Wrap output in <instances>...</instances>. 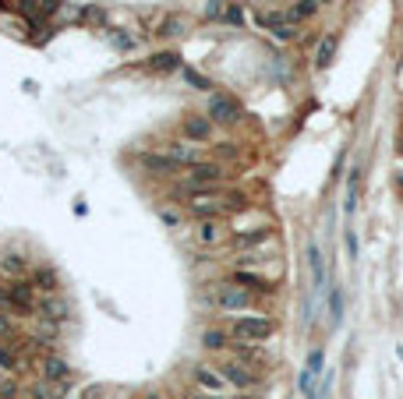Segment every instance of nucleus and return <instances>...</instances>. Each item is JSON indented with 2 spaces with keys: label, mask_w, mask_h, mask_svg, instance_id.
I'll return each mask as SVG.
<instances>
[{
  "label": "nucleus",
  "mask_w": 403,
  "mask_h": 399,
  "mask_svg": "<svg viewBox=\"0 0 403 399\" xmlns=\"http://www.w3.org/2000/svg\"><path fill=\"white\" fill-rule=\"evenodd\" d=\"M223 166L220 163H194V166H187L184 170V177H180V184L170 191L173 198H184V195H191V191H216L220 184H223Z\"/></svg>",
  "instance_id": "1"
},
{
  "label": "nucleus",
  "mask_w": 403,
  "mask_h": 399,
  "mask_svg": "<svg viewBox=\"0 0 403 399\" xmlns=\"http://www.w3.org/2000/svg\"><path fill=\"white\" fill-rule=\"evenodd\" d=\"M273 332H276V321L266 314H237L230 325L234 343H266Z\"/></svg>",
  "instance_id": "2"
},
{
  "label": "nucleus",
  "mask_w": 403,
  "mask_h": 399,
  "mask_svg": "<svg viewBox=\"0 0 403 399\" xmlns=\"http://www.w3.org/2000/svg\"><path fill=\"white\" fill-rule=\"evenodd\" d=\"M191 219H216L223 216V195L220 191H191L177 202Z\"/></svg>",
  "instance_id": "3"
},
{
  "label": "nucleus",
  "mask_w": 403,
  "mask_h": 399,
  "mask_svg": "<svg viewBox=\"0 0 403 399\" xmlns=\"http://www.w3.org/2000/svg\"><path fill=\"white\" fill-rule=\"evenodd\" d=\"M244 117V106L230 92H213L209 96V121L213 124H237Z\"/></svg>",
  "instance_id": "4"
},
{
  "label": "nucleus",
  "mask_w": 403,
  "mask_h": 399,
  "mask_svg": "<svg viewBox=\"0 0 403 399\" xmlns=\"http://www.w3.org/2000/svg\"><path fill=\"white\" fill-rule=\"evenodd\" d=\"M213 300H216L220 311H248V307H252V293H248L244 286H234L230 279H227V283H216Z\"/></svg>",
  "instance_id": "5"
},
{
  "label": "nucleus",
  "mask_w": 403,
  "mask_h": 399,
  "mask_svg": "<svg viewBox=\"0 0 403 399\" xmlns=\"http://www.w3.org/2000/svg\"><path fill=\"white\" fill-rule=\"evenodd\" d=\"M259 25H262L273 39H280V43L297 39V25L287 18V11H262V15H259Z\"/></svg>",
  "instance_id": "6"
},
{
  "label": "nucleus",
  "mask_w": 403,
  "mask_h": 399,
  "mask_svg": "<svg viewBox=\"0 0 403 399\" xmlns=\"http://www.w3.org/2000/svg\"><path fill=\"white\" fill-rule=\"evenodd\" d=\"M39 371H43V381H50V385H57V388H64V385L75 381L71 364H68L64 357H57V353H46V357L39 360Z\"/></svg>",
  "instance_id": "7"
},
{
  "label": "nucleus",
  "mask_w": 403,
  "mask_h": 399,
  "mask_svg": "<svg viewBox=\"0 0 403 399\" xmlns=\"http://www.w3.org/2000/svg\"><path fill=\"white\" fill-rule=\"evenodd\" d=\"M191 237H194L198 247H216V244H223V240H227V223H223V216H216V219H198V226L191 230Z\"/></svg>",
  "instance_id": "8"
},
{
  "label": "nucleus",
  "mask_w": 403,
  "mask_h": 399,
  "mask_svg": "<svg viewBox=\"0 0 403 399\" xmlns=\"http://www.w3.org/2000/svg\"><path fill=\"white\" fill-rule=\"evenodd\" d=\"M191 378H194L198 392H209V395H220V392L230 385V381L223 378V371H220V367H213V364H194Z\"/></svg>",
  "instance_id": "9"
},
{
  "label": "nucleus",
  "mask_w": 403,
  "mask_h": 399,
  "mask_svg": "<svg viewBox=\"0 0 403 399\" xmlns=\"http://www.w3.org/2000/svg\"><path fill=\"white\" fill-rule=\"evenodd\" d=\"M0 272L8 279H29L32 276V262L25 251H15V247H4L0 251Z\"/></svg>",
  "instance_id": "10"
},
{
  "label": "nucleus",
  "mask_w": 403,
  "mask_h": 399,
  "mask_svg": "<svg viewBox=\"0 0 403 399\" xmlns=\"http://www.w3.org/2000/svg\"><path fill=\"white\" fill-rule=\"evenodd\" d=\"M322 364H326L322 350H311V353H308V360H304V367H301V374H297V388H301V395H304V399H311V395H315V381H318V374L326 371Z\"/></svg>",
  "instance_id": "11"
},
{
  "label": "nucleus",
  "mask_w": 403,
  "mask_h": 399,
  "mask_svg": "<svg viewBox=\"0 0 403 399\" xmlns=\"http://www.w3.org/2000/svg\"><path fill=\"white\" fill-rule=\"evenodd\" d=\"M36 314H39V318H50V321H57V325H64V321L71 318V304H68V297H61V293H43L39 304H36Z\"/></svg>",
  "instance_id": "12"
},
{
  "label": "nucleus",
  "mask_w": 403,
  "mask_h": 399,
  "mask_svg": "<svg viewBox=\"0 0 403 399\" xmlns=\"http://www.w3.org/2000/svg\"><path fill=\"white\" fill-rule=\"evenodd\" d=\"M220 371H223V378H227L234 388H255V385H259V371H255L252 364H244V360H227Z\"/></svg>",
  "instance_id": "13"
},
{
  "label": "nucleus",
  "mask_w": 403,
  "mask_h": 399,
  "mask_svg": "<svg viewBox=\"0 0 403 399\" xmlns=\"http://www.w3.org/2000/svg\"><path fill=\"white\" fill-rule=\"evenodd\" d=\"M180 170H187V166H194V163H202L198 159V145L194 142H187V138H180V142H166V149H163Z\"/></svg>",
  "instance_id": "14"
},
{
  "label": "nucleus",
  "mask_w": 403,
  "mask_h": 399,
  "mask_svg": "<svg viewBox=\"0 0 403 399\" xmlns=\"http://www.w3.org/2000/svg\"><path fill=\"white\" fill-rule=\"evenodd\" d=\"M230 283H234V286H244L248 293H276V286H273L266 276L252 272V269H237V272L230 276Z\"/></svg>",
  "instance_id": "15"
},
{
  "label": "nucleus",
  "mask_w": 403,
  "mask_h": 399,
  "mask_svg": "<svg viewBox=\"0 0 403 399\" xmlns=\"http://www.w3.org/2000/svg\"><path fill=\"white\" fill-rule=\"evenodd\" d=\"M29 283L36 286V293H61V276H57L54 265H36Z\"/></svg>",
  "instance_id": "16"
},
{
  "label": "nucleus",
  "mask_w": 403,
  "mask_h": 399,
  "mask_svg": "<svg viewBox=\"0 0 403 399\" xmlns=\"http://www.w3.org/2000/svg\"><path fill=\"white\" fill-rule=\"evenodd\" d=\"M142 166H145V173H152V177H170V173H180V166H177L166 152H145V156H142Z\"/></svg>",
  "instance_id": "17"
},
{
  "label": "nucleus",
  "mask_w": 403,
  "mask_h": 399,
  "mask_svg": "<svg viewBox=\"0 0 403 399\" xmlns=\"http://www.w3.org/2000/svg\"><path fill=\"white\" fill-rule=\"evenodd\" d=\"M180 131H184L187 142H209L213 138V121L209 117H184Z\"/></svg>",
  "instance_id": "18"
},
{
  "label": "nucleus",
  "mask_w": 403,
  "mask_h": 399,
  "mask_svg": "<svg viewBox=\"0 0 403 399\" xmlns=\"http://www.w3.org/2000/svg\"><path fill=\"white\" fill-rule=\"evenodd\" d=\"M149 71L156 75H170V71H180V54L177 50H159L149 57Z\"/></svg>",
  "instance_id": "19"
},
{
  "label": "nucleus",
  "mask_w": 403,
  "mask_h": 399,
  "mask_svg": "<svg viewBox=\"0 0 403 399\" xmlns=\"http://www.w3.org/2000/svg\"><path fill=\"white\" fill-rule=\"evenodd\" d=\"M273 237V230L269 226H255V230H241V233H234V247H241V251H248V247H259V244H266Z\"/></svg>",
  "instance_id": "20"
},
{
  "label": "nucleus",
  "mask_w": 403,
  "mask_h": 399,
  "mask_svg": "<svg viewBox=\"0 0 403 399\" xmlns=\"http://www.w3.org/2000/svg\"><path fill=\"white\" fill-rule=\"evenodd\" d=\"M336 47H340V36H336V32L322 36V43H318V50H315V68H318V71H326V68L333 64V57H336Z\"/></svg>",
  "instance_id": "21"
},
{
  "label": "nucleus",
  "mask_w": 403,
  "mask_h": 399,
  "mask_svg": "<svg viewBox=\"0 0 403 399\" xmlns=\"http://www.w3.org/2000/svg\"><path fill=\"white\" fill-rule=\"evenodd\" d=\"M318 8H322L318 0H297V4L287 11V18H290L294 25H304V22H311V18L318 15Z\"/></svg>",
  "instance_id": "22"
},
{
  "label": "nucleus",
  "mask_w": 403,
  "mask_h": 399,
  "mask_svg": "<svg viewBox=\"0 0 403 399\" xmlns=\"http://www.w3.org/2000/svg\"><path fill=\"white\" fill-rule=\"evenodd\" d=\"M230 329H206V332H202V346H206V350H227L230 346Z\"/></svg>",
  "instance_id": "23"
},
{
  "label": "nucleus",
  "mask_w": 403,
  "mask_h": 399,
  "mask_svg": "<svg viewBox=\"0 0 403 399\" xmlns=\"http://www.w3.org/2000/svg\"><path fill=\"white\" fill-rule=\"evenodd\" d=\"M187 29V22L180 18V15H163L159 22H156V36H180Z\"/></svg>",
  "instance_id": "24"
},
{
  "label": "nucleus",
  "mask_w": 403,
  "mask_h": 399,
  "mask_svg": "<svg viewBox=\"0 0 403 399\" xmlns=\"http://www.w3.org/2000/svg\"><path fill=\"white\" fill-rule=\"evenodd\" d=\"M180 75H184V82H187V85H194L198 92H209V89H213V82H209L206 75H198L194 68H180Z\"/></svg>",
  "instance_id": "25"
},
{
  "label": "nucleus",
  "mask_w": 403,
  "mask_h": 399,
  "mask_svg": "<svg viewBox=\"0 0 403 399\" xmlns=\"http://www.w3.org/2000/svg\"><path fill=\"white\" fill-rule=\"evenodd\" d=\"M308 265H311L315 286H322V251H318V244H308Z\"/></svg>",
  "instance_id": "26"
},
{
  "label": "nucleus",
  "mask_w": 403,
  "mask_h": 399,
  "mask_svg": "<svg viewBox=\"0 0 403 399\" xmlns=\"http://www.w3.org/2000/svg\"><path fill=\"white\" fill-rule=\"evenodd\" d=\"M244 209H248V198H244L241 191L223 195V212H244Z\"/></svg>",
  "instance_id": "27"
},
{
  "label": "nucleus",
  "mask_w": 403,
  "mask_h": 399,
  "mask_svg": "<svg viewBox=\"0 0 403 399\" xmlns=\"http://www.w3.org/2000/svg\"><path fill=\"white\" fill-rule=\"evenodd\" d=\"M357 184H361V166L350 170V188H347V212H354V202H357Z\"/></svg>",
  "instance_id": "28"
},
{
  "label": "nucleus",
  "mask_w": 403,
  "mask_h": 399,
  "mask_svg": "<svg viewBox=\"0 0 403 399\" xmlns=\"http://www.w3.org/2000/svg\"><path fill=\"white\" fill-rule=\"evenodd\" d=\"M110 43H113L117 50H124V54H128V50H135V43H138V39H135V36H128V32H117V29H113V32H110Z\"/></svg>",
  "instance_id": "29"
},
{
  "label": "nucleus",
  "mask_w": 403,
  "mask_h": 399,
  "mask_svg": "<svg viewBox=\"0 0 403 399\" xmlns=\"http://www.w3.org/2000/svg\"><path fill=\"white\" fill-rule=\"evenodd\" d=\"M15 367H18L15 350H8V346H4V339H0V371H15Z\"/></svg>",
  "instance_id": "30"
},
{
  "label": "nucleus",
  "mask_w": 403,
  "mask_h": 399,
  "mask_svg": "<svg viewBox=\"0 0 403 399\" xmlns=\"http://www.w3.org/2000/svg\"><path fill=\"white\" fill-rule=\"evenodd\" d=\"M29 399H61V395L50 388V381H39V385L29 388Z\"/></svg>",
  "instance_id": "31"
},
{
  "label": "nucleus",
  "mask_w": 403,
  "mask_h": 399,
  "mask_svg": "<svg viewBox=\"0 0 403 399\" xmlns=\"http://www.w3.org/2000/svg\"><path fill=\"white\" fill-rule=\"evenodd\" d=\"M329 311H333V329H336V325L343 321V293H340V290H333V307H329Z\"/></svg>",
  "instance_id": "32"
},
{
  "label": "nucleus",
  "mask_w": 403,
  "mask_h": 399,
  "mask_svg": "<svg viewBox=\"0 0 403 399\" xmlns=\"http://www.w3.org/2000/svg\"><path fill=\"white\" fill-rule=\"evenodd\" d=\"M223 18H227L230 25H244V11H241L237 4H227V11H223Z\"/></svg>",
  "instance_id": "33"
},
{
  "label": "nucleus",
  "mask_w": 403,
  "mask_h": 399,
  "mask_svg": "<svg viewBox=\"0 0 403 399\" xmlns=\"http://www.w3.org/2000/svg\"><path fill=\"white\" fill-rule=\"evenodd\" d=\"M11 336H15V321H11V314L0 311V339H11Z\"/></svg>",
  "instance_id": "34"
},
{
  "label": "nucleus",
  "mask_w": 403,
  "mask_h": 399,
  "mask_svg": "<svg viewBox=\"0 0 403 399\" xmlns=\"http://www.w3.org/2000/svg\"><path fill=\"white\" fill-rule=\"evenodd\" d=\"M206 18H223V11H227V4H223V0H206Z\"/></svg>",
  "instance_id": "35"
},
{
  "label": "nucleus",
  "mask_w": 403,
  "mask_h": 399,
  "mask_svg": "<svg viewBox=\"0 0 403 399\" xmlns=\"http://www.w3.org/2000/svg\"><path fill=\"white\" fill-rule=\"evenodd\" d=\"M159 219H163V223H166V226H173V230H177V226H180V216H177V212H173V209H159Z\"/></svg>",
  "instance_id": "36"
},
{
  "label": "nucleus",
  "mask_w": 403,
  "mask_h": 399,
  "mask_svg": "<svg viewBox=\"0 0 403 399\" xmlns=\"http://www.w3.org/2000/svg\"><path fill=\"white\" fill-rule=\"evenodd\" d=\"M18 395V385L15 381H0V399H15Z\"/></svg>",
  "instance_id": "37"
},
{
  "label": "nucleus",
  "mask_w": 403,
  "mask_h": 399,
  "mask_svg": "<svg viewBox=\"0 0 403 399\" xmlns=\"http://www.w3.org/2000/svg\"><path fill=\"white\" fill-rule=\"evenodd\" d=\"M223 156H237V149H234V142H223V149H220Z\"/></svg>",
  "instance_id": "38"
},
{
  "label": "nucleus",
  "mask_w": 403,
  "mask_h": 399,
  "mask_svg": "<svg viewBox=\"0 0 403 399\" xmlns=\"http://www.w3.org/2000/svg\"><path fill=\"white\" fill-rule=\"evenodd\" d=\"M187 399H220V395H209V392H191Z\"/></svg>",
  "instance_id": "39"
},
{
  "label": "nucleus",
  "mask_w": 403,
  "mask_h": 399,
  "mask_svg": "<svg viewBox=\"0 0 403 399\" xmlns=\"http://www.w3.org/2000/svg\"><path fill=\"white\" fill-rule=\"evenodd\" d=\"M399 191H403V170H399Z\"/></svg>",
  "instance_id": "40"
},
{
  "label": "nucleus",
  "mask_w": 403,
  "mask_h": 399,
  "mask_svg": "<svg viewBox=\"0 0 403 399\" xmlns=\"http://www.w3.org/2000/svg\"><path fill=\"white\" fill-rule=\"evenodd\" d=\"M237 399H252V395H237Z\"/></svg>",
  "instance_id": "41"
},
{
  "label": "nucleus",
  "mask_w": 403,
  "mask_h": 399,
  "mask_svg": "<svg viewBox=\"0 0 403 399\" xmlns=\"http://www.w3.org/2000/svg\"><path fill=\"white\" fill-rule=\"evenodd\" d=\"M318 4H329V0H318Z\"/></svg>",
  "instance_id": "42"
}]
</instances>
